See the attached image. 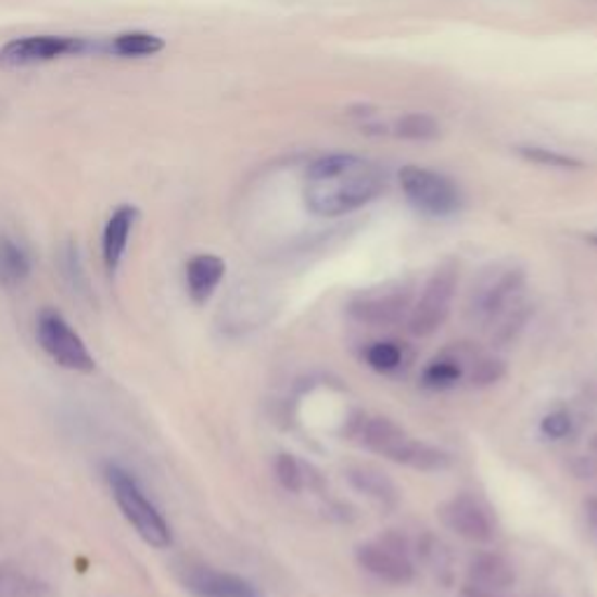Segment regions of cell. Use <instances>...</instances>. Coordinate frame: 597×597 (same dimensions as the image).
Wrapping results in <instances>:
<instances>
[{"mask_svg":"<svg viewBox=\"0 0 597 597\" xmlns=\"http://www.w3.org/2000/svg\"><path fill=\"white\" fill-rule=\"evenodd\" d=\"M36 336L40 348L50 355L59 367L71 369V371H93L97 363L87 348L82 336L75 332L71 322L61 316L54 308H42L36 320Z\"/></svg>","mask_w":597,"mask_h":597,"instance_id":"52a82bcc","label":"cell"},{"mask_svg":"<svg viewBox=\"0 0 597 597\" xmlns=\"http://www.w3.org/2000/svg\"><path fill=\"white\" fill-rule=\"evenodd\" d=\"M458 278L460 271L455 262H444L442 266H436L434 274L428 278L425 288H422V294L418 296L411 313H408V332L425 339L439 332V327H444V322L450 316L455 290H458Z\"/></svg>","mask_w":597,"mask_h":597,"instance_id":"5b68a950","label":"cell"},{"mask_svg":"<svg viewBox=\"0 0 597 597\" xmlns=\"http://www.w3.org/2000/svg\"><path fill=\"white\" fill-rule=\"evenodd\" d=\"M402 345L395 341H376L365 351L367 365L379 371V373H390L402 367Z\"/></svg>","mask_w":597,"mask_h":597,"instance_id":"7402d4cb","label":"cell"},{"mask_svg":"<svg viewBox=\"0 0 597 597\" xmlns=\"http://www.w3.org/2000/svg\"><path fill=\"white\" fill-rule=\"evenodd\" d=\"M518 154L523 156V160L539 164V166H551V168H581V162L574 160V156L560 154L554 150L546 148H518Z\"/></svg>","mask_w":597,"mask_h":597,"instance_id":"d4e9b609","label":"cell"},{"mask_svg":"<svg viewBox=\"0 0 597 597\" xmlns=\"http://www.w3.org/2000/svg\"><path fill=\"white\" fill-rule=\"evenodd\" d=\"M236 597H264L253 584H250V581H245L243 579V584H241V590H239V595H236Z\"/></svg>","mask_w":597,"mask_h":597,"instance_id":"83f0119b","label":"cell"},{"mask_svg":"<svg viewBox=\"0 0 597 597\" xmlns=\"http://www.w3.org/2000/svg\"><path fill=\"white\" fill-rule=\"evenodd\" d=\"M537 597H551V595H537Z\"/></svg>","mask_w":597,"mask_h":597,"instance_id":"f546056e","label":"cell"},{"mask_svg":"<svg viewBox=\"0 0 597 597\" xmlns=\"http://www.w3.org/2000/svg\"><path fill=\"white\" fill-rule=\"evenodd\" d=\"M359 434H363V442L371 453L418 471H442L453 462L450 453L414 439L390 418L379 416L365 420Z\"/></svg>","mask_w":597,"mask_h":597,"instance_id":"7a4b0ae2","label":"cell"},{"mask_svg":"<svg viewBox=\"0 0 597 597\" xmlns=\"http://www.w3.org/2000/svg\"><path fill=\"white\" fill-rule=\"evenodd\" d=\"M357 564L371 576L385 581L390 586H406L416 576V564L411 558L404 534L385 532L383 537L359 544L355 551Z\"/></svg>","mask_w":597,"mask_h":597,"instance_id":"ba28073f","label":"cell"},{"mask_svg":"<svg viewBox=\"0 0 597 597\" xmlns=\"http://www.w3.org/2000/svg\"><path fill=\"white\" fill-rule=\"evenodd\" d=\"M274 471L278 483L285 488L288 493H302L306 485V477H304V467L298 462L294 455L290 453H280L276 462H274Z\"/></svg>","mask_w":597,"mask_h":597,"instance_id":"603a6c76","label":"cell"},{"mask_svg":"<svg viewBox=\"0 0 597 597\" xmlns=\"http://www.w3.org/2000/svg\"><path fill=\"white\" fill-rule=\"evenodd\" d=\"M516 584L513 564L495 551H481L467 564V588L471 593L495 595Z\"/></svg>","mask_w":597,"mask_h":597,"instance_id":"7c38bea8","label":"cell"},{"mask_svg":"<svg viewBox=\"0 0 597 597\" xmlns=\"http://www.w3.org/2000/svg\"><path fill=\"white\" fill-rule=\"evenodd\" d=\"M414 308V290L404 282L376 288L355 296L348 304L351 318L369 327L399 325Z\"/></svg>","mask_w":597,"mask_h":597,"instance_id":"9c48e42d","label":"cell"},{"mask_svg":"<svg viewBox=\"0 0 597 597\" xmlns=\"http://www.w3.org/2000/svg\"><path fill=\"white\" fill-rule=\"evenodd\" d=\"M89 50V42L73 36H24L14 38L0 50V66L24 68L50 64V61L77 56Z\"/></svg>","mask_w":597,"mask_h":597,"instance_id":"30bf717a","label":"cell"},{"mask_svg":"<svg viewBox=\"0 0 597 597\" xmlns=\"http://www.w3.org/2000/svg\"><path fill=\"white\" fill-rule=\"evenodd\" d=\"M138 219V208L136 206H119L110 219L105 223L103 229V262L105 269L110 274H115L122 264L124 253H127V243L129 236L134 231V225Z\"/></svg>","mask_w":597,"mask_h":597,"instance_id":"9a60e30c","label":"cell"},{"mask_svg":"<svg viewBox=\"0 0 597 597\" xmlns=\"http://www.w3.org/2000/svg\"><path fill=\"white\" fill-rule=\"evenodd\" d=\"M180 579L185 588L196 597H236L243 581V576L219 572L201 562H187L180 570Z\"/></svg>","mask_w":597,"mask_h":597,"instance_id":"4fadbf2b","label":"cell"},{"mask_svg":"<svg viewBox=\"0 0 597 597\" xmlns=\"http://www.w3.org/2000/svg\"><path fill=\"white\" fill-rule=\"evenodd\" d=\"M442 523L458 534L460 539L471 544H488L495 537V525L491 521V513L481 507V501L469 495H455L444 501L439 509Z\"/></svg>","mask_w":597,"mask_h":597,"instance_id":"8fae6325","label":"cell"},{"mask_svg":"<svg viewBox=\"0 0 597 597\" xmlns=\"http://www.w3.org/2000/svg\"><path fill=\"white\" fill-rule=\"evenodd\" d=\"M385 190V173L357 154H327L306 170L304 199L313 215L341 217L369 206Z\"/></svg>","mask_w":597,"mask_h":597,"instance_id":"6da1fadb","label":"cell"},{"mask_svg":"<svg viewBox=\"0 0 597 597\" xmlns=\"http://www.w3.org/2000/svg\"><path fill=\"white\" fill-rule=\"evenodd\" d=\"M399 185L406 201L430 217H450L462 208V192L444 173L422 166H404Z\"/></svg>","mask_w":597,"mask_h":597,"instance_id":"8992f818","label":"cell"},{"mask_svg":"<svg viewBox=\"0 0 597 597\" xmlns=\"http://www.w3.org/2000/svg\"><path fill=\"white\" fill-rule=\"evenodd\" d=\"M467 376L465 363L458 351H444L430 359L428 367L420 373V383L430 390H448L458 385Z\"/></svg>","mask_w":597,"mask_h":597,"instance_id":"e0dca14e","label":"cell"},{"mask_svg":"<svg viewBox=\"0 0 597 597\" xmlns=\"http://www.w3.org/2000/svg\"><path fill=\"white\" fill-rule=\"evenodd\" d=\"M110 50L117 56L143 59L160 54L164 50V40L154 34H145V30H131V34H119L110 45Z\"/></svg>","mask_w":597,"mask_h":597,"instance_id":"d6986e66","label":"cell"},{"mask_svg":"<svg viewBox=\"0 0 597 597\" xmlns=\"http://www.w3.org/2000/svg\"><path fill=\"white\" fill-rule=\"evenodd\" d=\"M105 479L124 518L136 528L143 542H148L154 548H168L173 544L170 525L166 523L162 511L156 509L154 501L145 495L143 485L138 483L131 471L119 465H107Z\"/></svg>","mask_w":597,"mask_h":597,"instance_id":"3957f363","label":"cell"},{"mask_svg":"<svg viewBox=\"0 0 597 597\" xmlns=\"http://www.w3.org/2000/svg\"><path fill=\"white\" fill-rule=\"evenodd\" d=\"M227 271V264L217 255H194L185 266L187 292H190L192 302L203 306L215 294Z\"/></svg>","mask_w":597,"mask_h":597,"instance_id":"5bb4252c","label":"cell"},{"mask_svg":"<svg viewBox=\"0 0 597 597\" xmlns=\"http://www.w3.org/2000/svg\"><path fill=\"white\" fill-rule=\"evenodd\" d=\"M525 288V271L513 264H495L485 269L471 285L467 298V318L481 325L493 327L505 313L521 302Z\"/></svg>","mask_w":597,"mask_h":597,"instance_id":"277c9868","label":"cell"},{"mask_svg":"<svg viewBox=\"0 0 597 597\" xmlns=\"http://www.w3.org/2000/svg\"><path fill=\"white\" fill-rule=\"evenodd\" d=\"M59 264H61V274H64L71 290L77 292V294H87V290H89L87 288V276H85V269H82L80 255H77V247L73 243H68L64 250H61Z\"/></svg>","mask_w":597,"mask_h":597,"instance_id":"cb8c5ba5","label":"cell"},{"mask_svg":"<svg viewBox=\"0 0 597 597\" xmlns=\"http://www.w3.org/2000/svg\"><path fill=\"white\" fill-rule=\"evenodd\" d=\"M348 481H351V485L357 493L367 495L369 499H373L376 505H381L383 509H395L397 507L399 491H397V485L388 479L385 471L376 469V467L359 465V467L348 469Z\"/></svg>","mask_w":597,"mask_h":597,"instance_id":"2e32d148","label":"cell"},{"mask_svg":"<svg viewBox=\"0 0 597 597\" xmlns=\"http://www.w3.org/2000/svg\"><path fill=\"white\" fill-rule=\"evenodd\" d=\"M584 513H586L588 528L593 530V534H595V537H597V497H590V499H586V505H584Z\"/></svg>","mask_w":597,"mask_h":597,"instance_id":"4316f807","label":"cell"},{"mask_svg":"<svg viewBox=\"0 0 597 597\" xmlns=\"http://www.w3.org/2000/svg\"><path fill=\"white\" fill-rule=\"evenodd\" d=\"M539 432L546 439H554V442H560V439L570 436V432H572V416L568 411H562V408H558V411H551V414L542 418Z\"/></svg>","mask_w":597,"mask_h":597,"instance_id":"484cf974","label":"cell"},{"mask_svg":"<svg viewBox=\"0 0 597 597\" xmlns=\"http://www.w3.org/2000/svg\"><path fill=\"white\" fill-rule=\"evenodd\" d=\"M530 304L518 302L513 304L505 316H501L495 325H493V343L497 345H507L511 343L518 334H521V329L525 327V322L530 320Z\"/></svg>","mask_w":597,"mask_h":597,"instance_id":"ffe728a7","label":"cell"},{"mask_svg":"<svg viewBox=\"0 0 597 597\" xmlns=\"http://www.w3.org/2000/svg\"><path fill=\"white\" fill-rule=\"evenodd\" d=\"M30 276V257L26 250L17 243L0 236V285L20 288Z\"/></svg>","mask_w":597,"mask_h":597,"instance_id":"ac0fdd59","label":"cell"},{"mask_svg":"<svg viewBox=\"0 0 597 597\" xmlns=\"http://www.w3.org/2000/svg\"><path fill=\"white\" fill-rule=\"evenodd\" d=\"M595 243H597V239H595Z\"/></svg>","mask_w":597,"mask_h":597,"instance_id":"4dcf8cb0","label":"cell"},{"mask_svg":"<svg viewBox=\"0 0 597 597\" xmlns=\"http://www.w3.org/2000/svg\"><path fill=\"white\" fill-rule=\"evenodd\" d=\"M474 597H495V595H483V593H474Z\"/></svg>","mask_w":597,"mask_h":597,"instance_id":"f1b7e54d","label":"cell"},{"mask_svg":"<svg viewBox=\"0 0 597 597\" xmlns=\"http://www.w3.org/2000/svg\"><path fill=\"white\" fill-rule=\"evenodd\" d=\"M392 134L404 140H432L439 136V124L425 113H408L395 122Z\"/></svg>","mask_w":597,"mask_h":597,"instance_id":"44dd1931","label":"cell"}]
</instances>
